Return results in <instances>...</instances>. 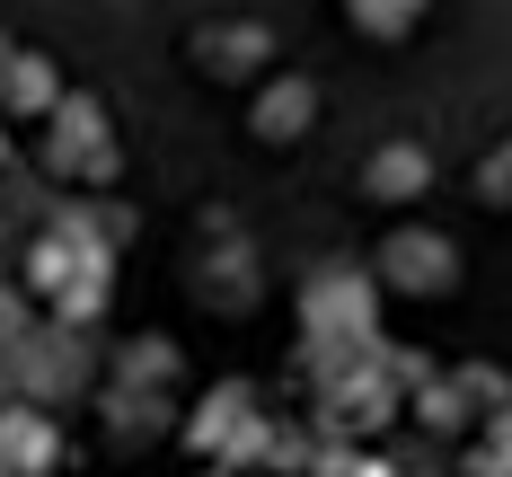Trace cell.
I'll return each instance as SVG.
<instances>
[{
    "label": "cell",
    "mask_w": 512,
    "mask_h": 477,
    "mask_svg": "<svg viewBox=\"0 0 512 477\" xmlns=\"http://www.w3.org/2000/svg\"><path fill=\"white\" fill-rule=\"evenodd\" d=\"M477 433H486V442H468L477 460H512V407H495V416L477 424Z\"/></svg>",
    "instance_id": "17"
},
{
    "label": "cell",
    "mask_w": 512,
    "mask_h": 477,
    "mask_svg": "<svg viewBox=\"0 0 512 477\" xmlns=\"http://www.w3.org/2000/svg\"><path fill=\"white\" fill-rule=\"evenodd\" d=\"M301 345L318 371H336V363L380 345V283L362 265H318L301 283Z\"/></svg>",
    "instance_id": "1"
},
{
    "label": "cell",
    "mask_w": 512,
    "mask_h": 477,
    "mask_svg": "<svg viewBox=\"0 0 512 477\" xmlns=\"http://www.w3.org/2000/svg\"><path fill=\"white\" fill-rule=\"evenodd\" d=\"M0 106L53 115V106H62V71H53L45 53H9V62H0Z\"/></svg>",
    "instance_id": "12"
},
{
    "label": "cell",
    "mask_w": 512,
    "mask_h": 477,
    "mask_svg": "<svg viewBox=\"0 0 512 477\" xmlns=\"http://www.w3.org/2000/svg\"><path fill=\"white\" fill-rule=\"evenodd\" d=\"M309 477H362V469L345 460V451H318V469H309Z\"/></svg>",
    "instance_id": "18"
},
{
    "label": "cell",
    "mask_w": 512,
    "mask_h": 477,
    "mask_svg": "<svg viewBox=\"0 0 512 477\" xmlns=\"http://www.w3.org/2000/svg\"><path fill=\"white\" fill-rule=\"evenodd\" d=\"M45 168L53 177H80V186H115L124 177V151H115V124H106L98 98L62 89V106L45 115Z\"/></svg>",
    "instance_id": "4"
},
{
    "label": "cell",
    "mask_w": 512,
    "mask_h": 477,
    "mask_svg": "<svg viewBox=\"0 0 512 477\" xmlns=\"http://www.w3.org/2000/svg\"><path fill=\"white\" fill-rule=\"evenodd\" d=\"M433 0H345V18H354L362 36H380V45H398V36H415V18H424Z\"/></svg>",
    "instance_id": "15"
},
{
    "label": "cell",
    "mask_w": 512,
    "mask_h": 477,
    "mask_svg": "<svg viewBox=\"0 0 512 477\" xmlns=\"http://www.w3.org/2000/svg\"><path fill=\"white\" fill-rule=\"evenodd\" d=\"M477 195L486 204H512V142H495V151L477 159Z\"/></svg>",
    "instance_id": "16"
},
{
    "label": "cell",
    "mask_w": 512,
    "mask_h": 477,
    "mask_svg": "<svg viewBox=\"0 0 512 477\" xmlns=\"http://www.w3.org/2000/svg\"><path fill=\"white\" fill-rule=\"evenodd\" d=\"M433 186V151L424 142H380V151L362 159V195L371 204H415Z\"/></svg>",
    "instance_id": "11"
},
{
    "label": "cell",
    "mask_w": 512,
    "mask_h": 477,
    "mask_svg": "<svg viewBox=\"0 0 512 477\" xmlns=\"http://www.w3.org/2000/svg\"><path fill=\"white\" fill-rule=\"evenodd\" d=\"M27 274H36V292L53 301V318H98L106 292H115V248L98 239V221L89 212H62L45 239H36V257H27Z\"/></svg>",
    "instance_id": "2"
},
{
    "label": "cell",
    "mask_w": 512,
    "mask_h": 477,
    "mask_svg": "<svg viewBox=\"0 0 512 477\" xmlns=\"http://www.w3.org/2000/svg\"><path fill=\"white\" fill-rule=\"evenodd\" d=\"M407 398H415V416L433 424V433H468L477 416L512 407V380H504V371H486V363H468V371H451V380H415Z\"/></svg>",
    "instance_id": "6"
},
{
    "label": "cell",
    "mask_w": 512,
    "mask_h": 477,
    "mask_svg": "<svg viewBox=\"0 0 512 477\" xmlns=\"http://www.w3.org/2000/svg\"><path fill=\"white\" fill-rule=\"evenodd\" d=\"M371 283L380 292H415V301H442V292H460V248L442 230H424V221H398L380 239V274Z\"/></svg>",
    "instance_id": "5"
},
{
    "label": "cell",
    "mask_w": 512,
    "mask_h": 477,
    "mask_svg": "<svg viewBox=\"0 0 512 477\" xmlns=\"http://www.w3.org/2000/svg\"><path fill=\"white\" fill-rule=\"evenodd\" d=\"M415 380H424V363L407 371V354H389V345H371V354H354V363H336V371H318L327 424H336V433H371V424L398 416V398H407Z\"/></svg>",
    "instance_id": "3"
},
{
    "label": "cell",
    "mask_w": 512,
    "mask_h": 477,
    "mask_svg": "<svg viewBox=\"0 0 512 477\" xmlns=\"http://www.w3.org/2000/svg\"><path fill=\"white\" fill-rule=\"evenodd\" d=\"M204 477H230V469H204Z\"/></svg>",
    "instance_id": "20"
},
{
    "label": "cell",
    "mask_w": 512,
    "mask_h": 477,
    "mask_svg": "<svg viewBox=\"0 0 512 477\" xmlns=\"http://www.w3.org/2000/svg\"><path fill=\"white\" fill-rule=\"evenodd\" d=\"M195 292H204L212 310H230V318L256 301V248L230 230V212H212V221H204V248H195Z\"/></svg>",
    "instance_id": "7"
},
{
    "label": "cell",
    "mask_w": 512,
    "mask_h": 477,
    "mask_svg": "<svg viewBox=\"0 0 512 477\" xmlns=\"http://www.w3.org/2000/svg\"><path fill=\"white\" fill-rule=\"evenodd\" d=\"M106 424H115L124 442H159V433L177 424V407H168V389H133V380H115V389H106Z\"/></svg>",
    "instance_id": "13"
},
{
    "label": "cell",
    "mask_w": 512,
    "mask_h": 477,
    "mask_svg": "<svg viewBox=\"0 0 512 477\" xmlns=\"http://www.w3.org/2000/svg\"><path fill=\"white\" fill-rule=\"evenodd\" d=\"M115 380H133V389H177V345H168V336H133V345L115 354Z\"/></svg>",
    "instance_id": "14"
},
{
    "label": "cell",
    "mask_w": 512,
    "mask_h": 477,
    "mask_svg": "<svg viewBox=\"0 0 512 477\" xmlns=\"http://www.w3.org/2000/svg\"><path fill=\"white\" fill-rule=\"evenodd\" d=\"M0 469L9 477L62 469V424H53L45 407H0Z\"/></svg>",
    "instance_id": "10"
},
{
    "label": "cell",
    "mask_w": 512,
    "mask_h": 477,
    "mask_svg": "<svg viewBox=\"0 0 512 477\" xmlns=\"http://www.w3.org/2000/svg\"><path fill=\"white\" fill-rule=\"evenodd\" d=\"M195 71L204 80H265L274 71V27H256V18H221V27H195Z\"/></svg>",
    "instance_id": "8"
},
{
    "label": "cell",
    "mask_w": 512,
    "mask_h": 477,
    "mask_svg": "<svg viewBox=\"0 0 512 477\" xmlns=\"http://www.w3.org/2000/svg\"><path fill=\"white\" fill-rule=\"evenodd\" d=\"M460 477H512V460H477V451H468V460H460Z\"/></svg>",
    "instance_id": "19"
},
{
    "label": "cell",
    "mask_w": 512,
    "mask_h": 477,
    "mask_svg": "<svg viewBox=\"0 0 512 477\" xmlns=\"http://www.w3.org/2000/svg\"><path fill=\"white\" fill-rule=\"evenodd\" d=\"M0 477H9V469H0Z\"/></svg>",
    "instance_id": "21"
},
{
    "label": "cell",
    "mask_w": 512,
    "mask_h": 477,
    "mask_svg": "<svg viewBox=\"0 0 512 477\" xmlns=\"http://www.w3.org/2000/svg\"><path fill=\"white\" fill-rule=\"evenodd\" d=\"M256 142H274V151H292L309 124H318V80L309 71H274V80H256V106H248Z\"/></svg>",
    "instance_id": "9"
}]
</instances>
